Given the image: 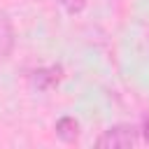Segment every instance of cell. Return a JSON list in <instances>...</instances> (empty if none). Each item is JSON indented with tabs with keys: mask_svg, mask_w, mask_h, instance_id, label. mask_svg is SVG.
<instances>
[{
	"mask_svg": "<svg viewBox=\"0 0 149 149\" xmlns=\"http://www.w3.org/2000/svg\"><path fill=\"white\" fill-rule=\"evenodd\" d=\"M63 79V68L61 65H49V68H40L33 72V86L37 91H51L61 84Z\"/></svg>",
	"mask_w": 149,
	"mask_h": 149,
	"instance_id": "7a4b0ae2",
	"label": "cell"
},
{
	"mask_svg": "<svg viewBox=\"0 0 149 149\" xmlns=\"http://www.w3.org/2000/svg\"><path fill=\"white\" fill-rule=\"evenodd\" d=\"M140 133H142V137H144V142L149 144V114H147V116L142 119V130H140Z\"/></svg>",
	"mask_w": 149,
	"mask_h": 149,
	"instance_id": "8992f818",
	"label": "cell"
},
{
	"mask_svg": "<svg viewBox=\"0 0 149 149\" xmlns=\"http://www.w3.org/2000/svg\"><path fill=\"white\" fill-rule=\"evenodd\" d=\"M68 14H79V12H84V7H86V0H56Z\"/></svg>",
	"mask_w": 149,
	"mask_h": 149,
	"instance_id": "5b68a950",
	"label": "cell"
},
{
	"mask_svg": "<svg viewBox=\"0 0 149 149\" xmlns=\"http://www.w3.org/2000/svg\"><path fill=\"white\" fill-rule=\"evenodd\" d=\"M12 47H14V33H12V26H9L7 16L0 14V56H2V58L9 56Z\"/></svg>",
	"mask_w": 149,
	"mask_h": 149,
	"instance_id": "277c9868",
	"label": "cell"
},
{
	"mask_svg": "<svg viewBox=\"0 0 149 149\" xmlns=\"http://www.w3.org/2000/svg\"><path fill=\"white\" fill-rule=\"evenodd\" d=\"M137 135H140L137 128H133L128 123H119V126L107 128L95 140V144L100 149H130V147L137 144Z\"/></svg>",
	"mask_w": 149,
	"mask_h": 149,
	"instance_id": "6da1fadb",
	"label": "cell"
},
{
	"mask_svg": "<svg viewBox=\"0 0 149 149\" xmlns=\"http://www.w3.org/2000/svg\"><path fill=\"white\" fill-rule=\"evenodd\" d=\"M56 135L63 142H74L79 137V121L72 116H61L56 121Z\"/></svg>",
	"mask_w": 149,
	"mask_h": 149,
	"instance_id": "3957f363",
	"label": "cell"
}]
</instances>
